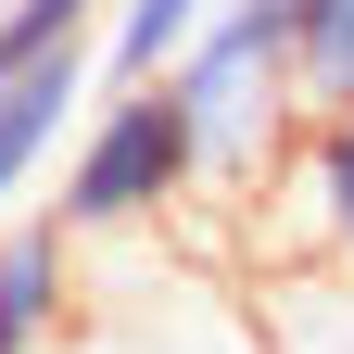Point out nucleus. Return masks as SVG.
Listing matches in <instances>:
<instances>
[{
    "mask_svg": "<svg viewBox=\"0 0 354 354\" xmlns=\"http://www.w3.org/2000/svg\"><path fill=\"white\" fill-rule=\"evenodd\" d=\"M304 203H317V241H329V266L354 279V102H329L317 127H304Z\"/></svg>",
    "mask_w": 354,
    "mask_h": 354,
    "instance_id": "nucleus-5",
    "label": "nucleus"
},
{
    "mask_svg": "<svg viewBox=\"0 0 354 354\" xmlns=\"http://www.w3.org/2000/svg\"><path fill=\"white\" fill-rule=\"evenodd\" d=\"M215 13H228V0H114V13H102V76H114V88H127V76H165Z\"/></svg>",
    "mask_w": 354,
    "mask_h": 354,
    "instance_id": "nucleus-4",
    "label": "nucleus"
},
{
    "mask_svg": "<svg viewBox=\"0 0 354 354\" xmlns=\"http://www.w3.org/2000/svg\"><path fill=\"white\" fill-rule=\"evenodd\" d=\"M203 190V140H190V102H177L165 76H102V102H88L76 152H64V228L76 241H114V228H152L165 203Z\"/></svg>",
    "mask_w": 354,
    "mask_h": 354,
    "instance_id": "nucleus-1",
    "label": "nucleus"
},
{
    "mask_svg": "<svg viewBox=\"0 0 354 354\" xmlns=\"http://www.w3.org/2000/svg\"><path fill=\"white\" fill-rule=\"evenodd\" d=\"M76 228L64 215H13L0 228V354H51L64 342V304H76Z\"/></svg>",
    "mask_w": 354,
    "mask_h": 354,
    "instance_id": "nucleus-3",
    "label": "nucleus"
},
{
    "mask_svg": "<svg viewBox=\"0 0 354 354\" xmlns=\"http://www.w3.org/2000/svg\"><path fill=\"white\" fill-rule=\"evenodd\" d=\"M291 76H304V114L354 102V0H304L291 13Z\"/></svg>",
    "mask_w": 354,
    "mask_h": 354,
    "instance_id": "nucleus-6",
    "label": "nucleus"
},
{
    "mask_svg": "<svg viewBox=\"0 0 354 354\" xmlns=\"http://www.w3.org/2000/svg\"><path fill=\"white\" fill-rule=\"evenodd\" d=\"M88 102H102V38L38 51V64H0V228H13V203L38 190V165L64 152V127H88Z\"/></svg>",
    "mask_w": 354,
    "mask_h": 354,
    "instance_id": "nucleus-2",
    "label": "nucleus"
}]
</instances>
